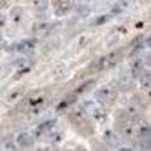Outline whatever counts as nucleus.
<instances>
[{
    "label": "nucleus",
    "mask_w": 151,
    "mask_h": 151,
    "mask_svg": "<svg viewBox=\"0 0 151 151\" xmlns=\"http://www.w3.org/2000/svg\"><path fill=\"white\" fill-rule=\"evenodd\" d=\"M121 60V50H113V52H110V53L103 55V57H100L95 62V65H91L93 67V70H108V68H113L116 65V63Z\"/></svg>",
    "instance_id": "obj_1"
},
{
    "label": "nucleus",
    "mask_w": 151,
    "mask_h": 151,
    "mask_svg": "<svg viewBox=\"0 0 151 151\" xmlns=\"http://www.w3.org/2000/svg\"><path fill=\"white\" fill-rule=\"evenodd\" d=\"M95 98H96V101L103 106H106V105H111L113 100H115V91L113 88L110 86H101V88H98L95 91Z\"/></svg>",
    "instance_id": "obj_2"
},
{
    "label": "nucleus",
    "mask_w": 151,
    "mask_h": 151,
    "mask_svg": "<svg viewBox=\"0 0 151 151\" xmlns=\"http://www.w3.org/2000/svg\"><path fill=\"white\" fill-rule=\"evenodd\" d=\"M37 45H38L37 38H23L18 43L12 45V48L15 52H18V53H32V52H35Z\"/></svg>",
    "instance_id": "obj_3"
},
{
    "label": "nucleus",
    "mask_w": 151,
    "mask_h": 151,
    "mask_svg": "<svg viewBox=\"0 0 151 151\" xmlns=\"http://www.w3.org/2000/svg\"><path fill=\"white\" fill-rule=\"evenodd\" d=\"M75 4L73 2H68V0H58V2H53L52 4V9H53V14L62 17V15H67L73 10Z\"/></svg>",
    "instance_id": "obj_4"
},
{
    "label": "nucleus",
    "mask_w": 151,
    "mask_h": 151,
    "mask_svg": "<svg viewBox=\"0 0 151 151\" xmlns=\"http://www.w3.org/2000/svg\"><path fill=\"white\" fill-rule=\"evenodd\" d=\"M57 128V120H45L42 121L35 129V136H43V134H50L53 129Z\"/></svg>",
    "instance_id": "obj_5"
},
{
    "label": "nucleus",
    "mask_w": 151,
    "mask_h": 151,
    "mask_svg": "<svg viewBox=\"0 0 151 151\" xmlns=\"http://www.w3.org/2000/svg\"><path fill=\"white\" fill-rule=\"evenodd\" d=\"M15 141H17L18 146H22V148H30V146H33V143H35V136H32L30 133H27V131H22V133H18V134H17Z\"/></svg>",
    "instance_id": "obj_6"
},
{
    "label": "nucleus",
    "mask_w": 151,
    "mask_h": 151,
    "mask_svg": "<svg viewBox=\"0 0 151 151\" xmlns=\"http://www.w3.org/2000/svg\"><path fill=\"white\" fill-rule=\"evenodd\" d=\"M33 33L38 37H43V35H48L50 32L53 30V23H50V22H38L33 25Z\"/></svg>",
    "instance_id": "obj_7"
},
{
    "label": "nucleus",
    "mask_w": 151,
    "mask_h": 151,
    "mask_svg": "<svg viewBox=\"0 0 151 151\" xmlns=\"http://www.w3.org/2000/svg\"><path fill=\"white\" fill-rule=\"evenodd\" d=\"M103 141L106 143V146L115 148V146H118V143H120V136H118V133L113 131V129H105V133H103Z\"/></svg>",
    "instance_id": "obj_8"
},
{
    "label": "nucleus",
    "mask_w": 151,
    "mask_h": 151,
    "mask_svg": "<svg viewBox=\"0 0 151 151\" xmlns=\"http://www.w3.org/2000/svg\"><path fill=\"white\" fill-rule=\"evenodd\" d=\"M145 62H143V58H134L133 62H131V75L133 78H139V76L145 73Z\"/></svg>",
    "instance_id": "obj_9"
},
{
    "label": "nucleus",
    "mask_w": 151,
    "mask_h": 151,
    "mask_svg": "<svg viewBox=\"0 0 151 151\" xmlns=\"http://www.w3.org/2000/svg\"><path fill=\"white\" fill-rule=\"evenodd\" d=\"M118 129H120V134L124 138H131L134 134V126H133V121H121L118 123Z\"/></svg>",
    "instance_id": "obj_10"
},
{
    "label": "nucleus",
    "mask_w": 151,
    "mask_h": 151,
    "mask_svg": "<svg viewBox=\"0 0 151 151\" xmlns=\"http://www.w3.org/2000/svg\"><path fill=\"white\" fill-rule=\"evenodd\" d=\"M65 138H67V134H65V131H63L62 128H55L52 133H50V143L53 145V146H58V145H62L63 141H65Z\"/></svg>",
    "instance_id": "obj_11"
},
{
    "label": "nucleus",
    "mask_w": 151,
    "mask_h": 151,
    "mask_svg": "<svg viewBox=\"0 0 151 151\" xmlns=\"http://www.w3.org/2000/svg\"><path fill=\"white\" fill-rule=\"evenodd\" d=\"M139 86H141L143 90H146V91L151 90V71L146 70L141 76H139Z\"/></svg>",
    "instance_id": "obj_12"
},
{
    "label": "nucleus",
    "mask_w": 151,
    "mask_h": 151,
    "mask_svg": "<svg viewBox=\"0 0 151 151\" xmlns=\"http://www.w3.org/2000/svg\"><path fill=\"white\" fill-rule=\"evenodd\" d=\"M76 98H78V95H76V91H73V93H71L68 98H65V100H62V101L58 103L57 110H58V111H62V110H65V108H68L71 103H75V101H76Z\"/></svg>",
    "instance_id": "obj_13"
},
{
    "label": "nucleus",
    "mask_w": 151,
    "mask_h": 151,
    "mask_svg": "<svg viewBox=\"0 0 151 151\" xmlns=\"http://www.w3.org/2000/svg\"><path fill=\"white\" fill-rule=\"evenodd\" d=\"M10 18L14 23H20L23 20V9L22 7H14L12 9V14H10Z\"/></svg>",
    "instance_id": "obj_14"
},
{
    "label": "nucleus",
    "mask_w": 151,
    "mask_h": 151,
    "mask_svg": "<svg viewBox=\"0 0 151 151\" xmlns=\"http://www.w3.org/2000/svg\"><path fill=\"white\" fill-rule=\"evenodd\" d=\"M65 73H67V65H65V63H58L57 67L53 68V76L55 78H62Z\"/></svg>",
    "instance_id": "obj_15"
},
{
    "label": "nucleus",
    "mask_w": 151,
    "mask_h": 151,
    "mask_svg": "<svg viewBox=\"0 0 151 151\" xmlns=\"http://www.w3.org/2000/svg\"><path fill=\"white\" fill-rule=\"evenodd\" d=\"M15 148H17V141H14V138L9 136L4 139V150L5 151H14Z\"/></svg>",
    "instance_id": "obj_16"
},
{
    "label": "nucleus",
    "mask_w": 151,
    "mask_h": 151,
    "mask_svg": "<svg viewBox=\"0 0 151 151\" xmlns=\"http://www.w3.org/2000/svg\"><path fill=\"white\" fill-rule=\"evenodd\" d=\"M128 7H129L128 2H118V4L113 5V9H111V15H115L116 12H121V10H124V9H128Z\"/></svg>",
    "instance_id": "obj_17"
},
{
    "label": "nucleus",
    "mask_w": 151,
    "mask_h": 151,
    "mask_svg": "<svg viewBox=\"0 0 151 151\" xmlns=\"http://www.w3.org/2000/svg\"><path fill=\"white\" fill-rule=\"evenodd\" d=\"M95 85V80H88V81H85L83 85H80V86H78V88L75 90L76 91V95H80V93H83L85 90H88V88H91V86H93Z\"/></svg>",
    "instance_id": "obj_18"
},
{
    "label": "nucleus",
    "mask_w": 151,
    "mask_h": 151,
    "mask_svg": "<svg viewBox=\"0 0 151 151\" xmlns=\"http://www.w3.org/2000/svg\"><path fill=\"white\" fill-rule=\"evenodd\" d=\"M90 43V35H81L80 38H78V42H76V48H85L86 45Z\"/></svg>",
    "instance_id": "obj_19"
},
{
    "label": "nucleus",
    "mask_w": 151,
    "mask_h": 151,
    "mask_svg": "<svg viewBox=\"0 0 151 151\" xmlns=\"http://www.w3.org/2000/svg\"><path fill=\"white\" fill-rule=\"evenodd\" d=\"M18 96H22V90H14V91H10V95L7 96V101L12 103V101H15Z\"/></svg>",
    "instance_id": "obj_20"
},
{
    "label": "nucleus",
    "mask_w": 151,
    "mask_h": 151,
    "mask_svg": "<svg viewBox=\"0 0 151 151\" xmlns=\"http://www.w3.org/2000/svg\"><path fill=\"white\" fill-rule=\"evenodd\" d=\"M110 17H111V14H108V15H101V17H98L96 20H95V25H100V23L106 22V20H108Z\"/></svg>",
    "instance_id": "obj_21"
},
{
    "label": "nucleus",
    "mask_w": 151,
    "mask_h": 151,
    "mask_svg": "<svg viewBox=\"0 0 151 151\" xmlns=\"http://www.w3.org/2000/svg\"><path fill=\"white\" fill-rule=\"evenodd\" d=\"M143 62H145V67L151 68V53H145V57H143Z\"/></svg>",
    "instance_id": "obj_22"
},
{
    "label": "nucleus",
    "mask_w": 151,
    "mask_h": 151,
    "mask_svg": "<svg viewBox=\"0 0 151 151\" xmlns=\"http://www.w3.org/2000/svg\"><path fill=\"white\" fill-rule=\"evenodd\" d=\"M118 151H134L133 148H129V146H123V148H120Z\"/></svg>",
    "instance_id": "obj_23"
},
{
    "label": "nucleus",
    "mask_w": 151,
    "mask_h": 151,
    "mask_svg": "<svg viewBox=\"0 0 151 151\" xmlns=\"http://www.w3.org/2000/svg\"><path fill=\"white\" fill-rule=\"evenodd\" d=\"M71 151H86L85 148H81V146H78V148H75V150H71Z\"/></svg>",
    "instance_id": "obj_24"
},
{
    "label": "nucleus",
    "mask_w": 151,
    "mask_h": 151,
    "mask_svg": "<svg viewBox=\"0 0 151 151\" xmlns=\"http://www.w3.org/2000/svg\"><path fill=\"white\" fill-rule=\"evenodd\" d=\"M33 151H48V148H37V150H33Z\"/></svg>",
    "instance_id": "obj_25"
},
{
    "label": "nucleus",
    "mask_w": 151,
    "mask_h": 151,
    "mask_svg": "<svg viewBox=\"0 0 151 151\" xmlns=\"http://www.w3.org/2000/svg\"><path fill=\"white\" fill-rule=\"evenodd\" d=\"M148 96H150V98H151V90H150V91H148Z\"/></svg>",
    "instance_id": "obj_26"
},
{
    "label": "nucleus",
    "mask_w": 151,
    "mask_h": 151,
    "mask_svg": "<svg viewBox=\"0 0 151 151\" xmlns=\"http://www.w3.org/2000/svg\"><path fill=\"white\" fill-rule=\"evenodd\" d=\"M48 151H57V150H48Z\"/></svg>",
    "instance_id": "obj_27"
}]
</instances>
